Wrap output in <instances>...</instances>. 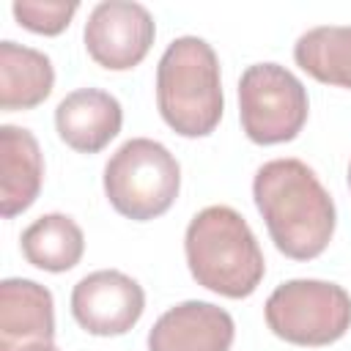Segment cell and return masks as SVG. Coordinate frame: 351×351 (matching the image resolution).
Masks as SVG:
<instances>
[{
  "mask_svg": "<svg viewBox=\"0 0 351 351\" xmlns=\"http://www.w3.org/2000/svg\"><path fill=\"white\" fill-rule=\"evenodd\" d=\"M255 206L269 228L274 247L293 261L318 258L337 225L335 200L299 159H271L252 178Z\"/></svg>",
  "mask_w": 351,
  "mask_h": 351,
  "instance_id": "obj_1",
  "label": "cell"
},
{
  "mask_svg": "<svg viewBox=\"0 0 351 351\" xmlns=\"http://www.w3.org/2000/svg\"><path fill=\"white\" fill-rule=\"evenodd\" d=\"M184 252L195 282L228 299H247L266 274L252 228L230 206L197 211L186 225Z\"/></svg>",
  "mask_w": 351,
  "mask_h": 351,
  "instance_id": "obj_2",
  "label": "cell"
},
{
  "mask_svg": "<svg viewBox=\"0 0 351 351\" xmlns=\"http://www.w3.org/2000/svg\"><path fill=\"white\" fill-rule=\"evenodd\" d=\"M156 107L181 137H206L219 126L225 99L219 60L208 41L181 36L165 49L156 66Z\"/></svg>",
  "mask_w": 351,
  "mask_h": 351,
  "instance_id": "obj_3",
  "label": "cell"
},
{
  "mask_svg": "<svg viewBox=\"0 0 351 351\" xmlns=\"http://www.w3.org/2000/svg\"><path fill=\"white\" fill-rule=\"evenodd\" d=\"M181 165L156 140L132 137L104 165V195L110 206L134 222L162 217L178 197Z\"/></svg>",
  "mask_w": 351,
  "mask_h": 351,
  "instance_id": "obj_4",
  "label": "cell"
},
{
  "mask_svg": "<svg viewBox=\"0 0 351 351\" xmlns=\"http://www.w3.org/2000/svg\"><path fill=\"white\" fill-rule=\"evenodd\" d=\"M269 329L293 346H329L351 329V296L326 280H288L263 307Z\"/></svg>",
  "mask_w": 351,
  "mask_h": 351,
  "instance_id": "obj_5",
  "label": "cell"
},
{
  "mask_svg": "<svg viewBox=\"0 0 351 351\" xmlns=\"http://www.w3.org/2000/svg\"><path fill=\"white\" fill-rule=\"evenodd\" d=\"M310 101L296 74L280 63L247 66L239 80V118L244 134L258 145L293 140L307 123Z\"/></svg>",
  "mask_w": 351,
  "mask_h": 351,
  "instance_id": "obj_6",
  "label": "cell"
},
{
  "mask_svg": "<svg viewBox=\"0 0 351 351\" xmlns=\"http://www.w3.org/2000/svg\"><path fill=\"white\" fill-rule=\"evenodd\" d=\"M85 49L107 71H129L148 55L156 25L145 5L129 0L99 3L85 22Z\"/></svg>",
  "mask_w": 351,
  "mask_h": 351,
  "instance_id": "obj_7",
  "label": "cell"
},
{
  "mask_svg": "<svg viewBox=\"0 0 351 351\" xmlns=\"http://www.w3.org/2000/svg\"><path fill=\"white\" fill-rule=\"evenodd\" d=\"M145 310V293L137 280L118 269L85 274L71 291L74 321L96 337L126 335Z\"/></svg>",
  "mask_w": 351,
  "mask_h": 351,
  "instance_id": "obj_8",
  "label": "cell"
},
{
  "mask_svg": "<svg viewBox=\"0 0 351 351\" xmlns=\"http://www.w3.org/2000/svg\"><path fill=\"white\" fill-rule=\"evenodd\" d=\"M55 302L36 280L8 277L0 282V351H52Z\"/></svg>",
  "mask_w": 351,
  "mask_h": 351,
  "instance_id": "obj_9",
  "label": "cell"
},
{
  "mask_svg": "<svg viewBox=\"0 0 351 351\" xmlns=\"http://www.w3.org/2000/svg\"><path fill=\"white\" fill-rule=\"evenodd\" d=\"M236 326L211 302H181L162 313L148 332V351H230Z\"/></svg>",
  "mask_w": 351,
  "mask_h": 351,
  "instance_id": "obj_10",
  "label": "cell"
},
{
  "mask_svg": "<svg viewBox=\"0 0 351 351\" xmlns=\"http://www.w3.org/2000/svg\"><path fill=\"white\" fill-rule=\"evenodd\" d=\"M123 123L121 101L99 88H80L55 107L58 137L77 154H99L118 137Z\"/></svg>",
  "mask_w": 351,
  "mask_h": 351,
  "instance_id": "obj_11",
  "label": "cell"
},
{
  "mask_svg": "<svg viewBox=\"0 0 351 351\" xmlns=\"http://www.w3.org/2000/svg\"><path fill=\"white\" fill-rule=\"evenodd\" d=\"M44 184V159L33 132L0 126V214L5 219L27 211Z\"/></svg>",
  "mask_w": 351,
  "mask_h": 351,
  "instance_id": "obj_12",
  "label": "cell"
},
{
  "mask_svg": "<svg viewBox=\"0 0 351 351\" xmlns=\"http://www.w3.org/2000/svg\"><path fill=\"white\" fill-rule=\"evenodd\" d=\"M55 85L52 60L16 41H0V110H33Z\"/></svg>",
  "mask_w": 351,
  "mask_h": 351,
  "instance_id": "obj_13",
  "label": "cell"
},
{
  "mask_svg": "<svg viewBox=\"0 0 351 351\" xmlns=\"http://www.w3.org/2000/svg\"><path fill=\"white\" fill-rule=\"evenodd\" d=\"M19 247L30 266L60 274L80 263L85 252V236L69 214H44L25 228Z\"/></svg>",
  "mask_w": 351,
  "mask_h": 351,
  "instance_id": "obj_14",
  "label": "cell"
},
{
  "mask_svg": "<svg viewBox=\"0 0 351 351\" xmlns=\"http://www.w3.org/2000/svg\"><path fill=\"white\" fill-rule=\"evenodd\" d=\"M293 60L313 80L351 90V25L310 27L296 38Z\"/></svg>",
  "mask_w": 351,
  "mask_h": 351,
  "instance_id": "obj_15",
  "label": "cell"
},
{
  "mask_svg": "<svg viewBox=\"0 0 351 351\" xmlns=\"http://www.w3.org/2000/svg\"><path fill=\"white\" fill-rule=\"evenodd\" d=\"M80 3L74 0H16L11 5L14 19L38 36H58L69 27Z\"/></svg>",
  "mask_w": 351,
  "mask_h": 351,
  "instance_id": "obj_16",
  "label": "cell"
},
{
  "mask_svg": "<svg viewBox=\"0 0 351 351\" xmlns=\"http://www.w3.org/2000/svg\"><path fill=\"white\" fill-rule=\"evenodd\" d=\"M348 189H351V165H348Z\"/></svg>",
  "mask_w": 351,
  "mask_h": 351,
  "instance_id": "obj_17",
  "label": "cell"
},
{
  "mask_svg": "<svg viewBox=\"0 0 351 351\" xmlns=\"http://www.w3.org/2000/svg\"><path fill=\"white\" fill-rule=\"evenodd\" d=\"M52 351H60V348H52Z\"/></svg>",
  "mask_w": 351,
  "mask_h": 351,
  "instance_id": "obj_18",
  "label": "cell"
}]
</instances>
